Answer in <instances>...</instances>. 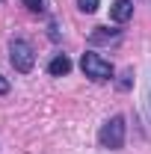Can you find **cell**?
I'll return each instance as SVG.
<instances>
[{
	"label": "cell",
	"instance_id": "30bf717a",
	"mask_svg": "<svg viewBox=\"0 0 151 154\" xmlns=\"http://www.w3.org/2000/svg\"><path fill=\"white\" fill-rule=\"evenodd\" d=\"M48 30H51V38L57 42V38H59V27H57V21H51V24H48Z\"/></svg>",
	"mask_w": 151,
	"mask_h": 154
},
{
	"label": "cell",
	"instance_id": "277c9868",
	"mask_svg": "<svg viewBox=\"0 0 151 154\" xmlns=\"http://www.w3.org/2000/svg\"><path fill=\"white\" fill-rule=\"evenodd\" d=\"M110 18L116 24H125V21L133 18V0H113V6H110Z\"/></svg>",
	"mask_w": 151,
	"mask_h": 154
},
{
	"label": "cell",
	"instance_id": "3957f363",
	"mask_svg": "<svg viewBox=\"0 0 151 154\" xmlns=\"http://www.w3.org/2000/svg\"><path fill=\"white\" fill-rule=\"evenodd\" d=\"M9 62H12V68L21 71V74L33 71V65H36L33 45H30L27 38H12V42H9Z\"/></svg>",
	"mask_w": 151,
	"mask_h": 154
},
{
	"label": "cell",
	"instance_id": "9c48e42d",
	"mask_svg": "<svg viewBox=\"0 0 151 154\" xmlns=\"http://www.w3.org/2000/svg\"><path fill=\"white\" fill-rule=\"evenodd\" d=\"M131 77H133V71H125V77L119 80V89H128L131 86Z\"/></svg>",
	"mask_w": 151,
	"mask_h": 154
},
{
	"label": "cell",
	"instance_id": "ba28073f",
	"mask_svg": "<svg viewBox=\"0 0 151 154\" xmlns=\"http://www.w3.org/2000/svg\"><path fill=\"white\" fill-rule=\"evenodd\" d=\"M24 6H27L30 12H39V15L48 9V3H45V0H24Z\"/></svg>",
	"mask_w": 151,
	"mask_h": 154
},
{
	"label": "cell",
	"instance_id": "52a82bcc",
	"mask_svg": "<svg viewBox=\"0 0 151 154\" xmlns=\"http://www.w3.org/2000/svg\"><path fill=\"white\" fill-rule=\"evenodd\" d=\"M77 9L86 12V15H92L95 9H98V0H77Z\"/></svg>",
	"mask_w": 151,
	"mask_h": 154
},
{
	"label": "cell",
	"instance_id": "7a4b0ae2",
	"mask_svg": "<svg viewBox=\"0 0 151 154\" xmlns=\"http://www.w3.org/2000/svg\"><path fill=\"white\" fill-rule=\"evenodd\" d=\"M98 142H101V148H107V151H119V148L125 145V119H122V116L107 119V122L101 125V131H98Z\"/></svg>",
	"mask_w": 151,
	"mask_h": 154
},
{
	"label": "cell",
	"instance_id": "8992f818",
	"mask_svg": "<svg viewBox=\"0 0 151 154\" xmlns=\"http://www.w3.org/2000/svg\"><path fill=\"white\" fill-rule=\"evenodd\" d=\"M119 36H122L119 30H110V27H95L92 33H89V42H92V45H107V42H116Z\"/></svg>",
	"mask_w": 151,
	"mask_h": 154
},
{
	"label": "cell",
	"instance_id": "5b68a950",
	"mask_svg": "<svg viewBox=\"0 0 151 154\" xmlns=\"http://www.w3.org/2000/svg\"><path fill=\"white\" fill-rule=\"evenodd\" d=\"M71 71V59L65 57V54H57V57L48 62V74H54V77H62V74H68Z\"/></svg>",
	"mask_w": 151,
	"mask_h": 154
},
{
	"label": "cell",
	"instance_id": "6da1fadb",
	"mask_svg": "<svg viewBox=\"0 0 151 154\" xmlns=\"http://www.w3.org/2000/svg\"><path fill=\"white\" fill-rule=\"evenodd\" d=\"M80 68H83V74L89 77V80H95V83H104V80L113 77V62L104 59L101 54H95V51H86V54L80 57Z\"/></svg>",
	"mask_w": 151,
	"mask_h": 154
},
{
	"label": "cell",
	"instance_id": "8fae6325",
	"mask_svg": "<svg viewBox=\"0 0 151 154\" xmlns=\"http://www.w3.org/2000/svg\"><path fill=\"white\" fill-rule=\"evenodd\" d=\"M6 92H9V80L0 74V95H6Z\"/></svg>",
	"mask_w": 151,
	"mask_h": 154
}]
</instances>
